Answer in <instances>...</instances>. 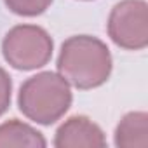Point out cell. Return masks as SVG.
<instances>
[{
  "label": "cell",
  "instance_id": "2",
  "mask_svg": "<svg viewBox=\"0 0 148 148\" xmlns=\"http://www.w3.org/2000/svg\"><path fill=\"white\" fill-rule=\"evenodd\" d=\"M73 101L71 86L58 71H40L26 79L18 92V108L32 122L52 125L64 117Z\"/></svg>",
  "mask_w": 148,
  "mask_h": 148
},
{
  "label": "cell",
  "instance_id": "8",
  "mask_svg": "<svg viewBox=\"0 0 148 148\" xmlns=\"http://www.w3.org/2000/svg\"><path fill=\"white\" fill-rule=\"evenodd\" d=\"M54 0H4L5 7L16 14V16H23V18H35L44 14Z\"/></svg>",
  "mask_w": 148,
  "mask_h": 148
},
{
  "label": "cell",
  "instance_id": "4",
  "mask_svg": "<svg viewBox=\"0 0 148 148\" xmlns=\"http://www.w3.org/2000/svg\"><path fill=\"white\" fill-rule=\"evenodd\" d=\"M106 32L112 42L125 51H141L148 45V5L145 0H120L113 5Z\"/></svg>",
  "mask_w": 148,
  "mask_h": 148
},
{
  "label": "cell",
  "instance_id": "5",
  "mask_svg": "<svg viewBox=\"0 0 148 148\" xmlns=\"http://www.w3.org/2000/svg\"><path fill=\"white\" fill-rule=\"evenodd\" d=\"M56 148H103L106 138L103 129L86 115H73L66 119L56 131Z\"/></svg>",
  "mask_w": 148,
  "mask_h": 148
},
{
  "label": "cell",
  "instance_id": "10",
  "mask_svg": "<svg viewBox=\"0 0 148 148\" xmlns=\"http://www.w3.org/2000/svg\"><path fill=\"white\" fill-rule=\"evenodd\" d=\"M82 2H91V0H82Z\"/></svg>",
  "mask_w": 148,
  "mask_h": 148
},
{
  "label": "cell",
  "instance_id": "3",
  "mask_svg": "<svg viewBox=\"0 0 148 148\" xmlns=\"http://www.w3.org/2000/svg\"><path fill=\"white\" fill-rule=\"evenodd\" d=\"M54 51V40L38 25H16L2 40V56L19 71H33L45 66Z\"/></svg>",
  "mask_w": 148,
  "mask_h": 148
},
{
  "label": "cell",
  "instance_id": "7",
  "mask_svg": "<svg viewBox=\"0 0 148 148\" xmlns=\"http://www.w3.org/2000/svg\"><path fill=\"white\" fill-rule=\"evenodd\" d=\"M45 145L44 134L26 122L11 119L0 124V148H44Z\"/></svg>",
  "mask_w": 148,
  "mask_h": 148
},
{
  "label": "cell",
  "instance_id": "1",
  "mask_svg": "<svg viewBox=\"0 0 148 148\" xmlns=\"http://www.w3.org/2000/svg\"><path fill=\"white\" fill-rule=\"evenodd\" d=\"M58 73L75 89L89 91L103 86L113 68L108 45L92 35H73L61 44Z\"/></svg>",
  "mask_w": 148,
  "mask_h": 148
},
{
  "label": "cell",
  "instance_id": "9",
  "mask_svg": "<svg viewBox=\"0 0 148 148\" xmlns=\"http://www.w3.org/2000/svg\"><path fill=\"white\" fill-rule=\"evenodd\" d=\"M11 99H12V79L0 66V117L9 110Z\"/></svg>",
  "mask_w": 148,
  "mask_h": 148
},
{
  "label": "cell",
  "instance_id": "6",
  "mask_svg": "<svg viewBox=\"0 0 148 148\" xmlns=\"http://www.w3.org/2000/svg\"><path fill=\"white\" fill-rule=\"evenodd\" d=\"M115 145L119 148H146L148 146V115L146 112L125 113L115 127Z\"/></svg>",
  "mask_w": 148,
  "mask_h": 148
}]
</instances>
